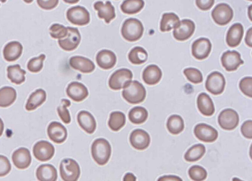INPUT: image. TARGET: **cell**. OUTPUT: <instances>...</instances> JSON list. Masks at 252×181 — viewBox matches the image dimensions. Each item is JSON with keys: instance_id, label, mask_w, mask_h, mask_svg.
<instances>
[{"instance_id": "6da1fadb", "label": "cell", "mask_w": 252, "mask_h": 181, "mask_svg": "<svg viewBox=\"0 0 252 181\" xmlns=\"http://www.w3.org/2000/svg\"><path fill=\"white\" fill-rule=\"evenodd\" d=\"M111 145L105 139H96L92 145V157L99 165H104L108 162L111 156Z\"/></svg>"}, {"instance_id": "7a4b0ae2", "label": "cell", "mask_w": 252, "mask_h": 181, "mask_svg": "<svg viewBox=\"0 0 252 181\" xmlns=\"http://www.w3.org/2000/svg\"><path fill=\"white\" fill-rule=\"evenodd\" d=\"M122 96L129 103L138 104L145 100L146 90L143 85L138 81H131L124 88Z\"/></svg>"}, {"instance_id": "3957f363", "label": "cell", "mask_w": 252, "mask_h": 181, "mask_svg": "<svg viewBox=\"0 0 252 181\" xmlns=\"http://www.w3.org/2000/svg\"><path fill=\"white\" fill-rule=\"evenodd\" d=\"M144 27L140 21L136 18L126 19L122 26L121 33L126 40L134 42L139 40L143 35Z\"/></svg>"}, {"instance_id": "277c9868", "label": "cell", "mask_w": 252, "mask_h": 181, "mask_svg": "<svg viewBox=\"0 0 252 181\" xmlns=\"http://www.w3.org/2000/svg\"><path fill=\"white\" fill-rule=\"evenodd\" d=\"M61 178L64 181H76L80 175V168L78 163L72 158L62 160L60 165Z\"/></svg>"}, {"instance_id": "5b68a950", "label": "cell", "mask_w": 252, "mask_h": 181, "mask_svg": "<svg viewBox=\"0 0 252 181\" xmlns=\"http://www.w3.org/2000/svg\"><path fill=\"white\" fill-rule=\"evenodd\" d=\"M133 77L131 71L127 68H121L115 71L110 77L108 81L109 88L113 90L124 88Z\"/></svg>"}, {"instance_id": "8992f818", "label": "cell", "mask_w": 252, "mask_h": 181, "mask_svg": "<svg viewBox=\"0 0 252 181\" xmlns=\"http://www.w3.org/2000/svg\"><path fill=\"white\" fill-rule=\"evenodd\" d=\"M66 18L71 23L78 26L86 25L90 21L89 11L84 7L80 5L69 8L66 12Z\"/></svg>"}, {"instance_id": "52a82bcc", "label": "cell", "mask_w": 252, "mask_h": 181, "mask_svg": "<svg viewBox=\"0 0 252 181\" xmlns=\"http://www.w3.org/2000/svg\"><path fill=\"white\" fill-rule=\"evenodd\" d=\"M225 86V80L223 75L218 71L211 73L207 77L205 88L211 93L219 95L222 93Z\"/></svg>"}, {"instance_id": "ba28073f", "label": "cell", "mask_w": 252, "mask_h": 181, "mask_svg": "<svg viewBox=\"0 0 252 181\" xmlns=\"http://www.w3.org/2000/svg\"><path fill=\"white\" fill-rule=\"evenodd\" d=\"M214 22L219 25L224 26L229 23L233 17V11L227 4H218L212 11Z\"/></svg>"}, {"instance_id": "9c48e42d", "label": "cell", "mask_w": 252, "mask_h": 181, "mask_svg": "<svg viewBox=\"0 0 252 181\" xmlns=\"http://www.w3.org/2000/svg\"><path fill=\"white\" fill-rule=\"evenodd\" d=\"M239 122V115L236 111L231 108L224 109L218 116V123L220 127L224 130L234 129Z\"/></svg>"}, {"instance_id": "30bf717a", "label": "cell", "mask_w": 252, "mask_h": 181, "mask_svg": "<svg viewBox=\"0 0 252 181\" xmlns=\"http://www.w3.org/2000/svg\"><path fill=\"white\" fill-rule=\"evenodd\" d=\"M67 34L64 39H60V47L66 51H71L78 46L81 41V35L76 28L67 27Z\"/></svg>"}, {"instance_id": "8fae6325", "label": "cell", "mask_w": 252, "mask_h": 181, "mask_svg": "<svg viewBox=\"0 0 252 181\" xmlns=\"http://www.w3.org/2000/svg\"><path fill=\"white\" fill-rule=\"evenodd\" d=\"M34 157L40 161H46L51 159L55 153V148L50 142L46 141L37 142L33 147Z\"/></svg>"}, {"instance_id": "7c38bea8", "label": "cell", "mask_w": 252, "mask_h": 181, "mask_svg": "<svg viewBox=\"0 0 252 181\" xmlns=\"http://www.w3.org/2000/svg\"><path fill=\"white\" fill-rule=\"evenodd\" d=\"M194 133L198 140L206 143L213 142L218 137V131L204 123L197 124L194 128Z\"/></svg>"}, {"instance_id": "4fadbf2b", "label": "cell", "mask_w": 252, "mask_h": 181, "mask_svg": "<svg viewBox=\"0 0 252 181\" xmlns=\"http://www.w3.org/2000/svg\"><path fill=\"white\" fill-rule=\"evenodd\" d=\"M212 44L207 38H200L193 42L191 46L192 56L198 60L207 58L211 51Z\"/></svg>"}, {"instance_id": "5bb4252c", "label": "cell", "mask_w": 252, "mask_h": 181, "mask_svg": "<svg viewBox=\"0 0 252 181\" xmlns=\"http://www.w3.org/2000/svg\"><path fill=\"white\" fill-rule=\"evenodd\" d=\"M195 26L194 23L189 19H183L173 32L174 37L178 41H185L193 34Z\"/></svg>"}, {"instance_id": "9a60e30c", "label": "cell", "mask_w": 252, "mask_h": 181, "mask_svg": "<svg viewBox=\"0 0 252 181\" xmlns=\"http://www.w3.org/2000/svg\"><path fill=\"white\" fill-rule=\"evenodd\" d=\"M129 141L133 148L142 151L149 147L151 138L148 133L144 130L136 129L131 132L129 136Z\"/></svg>"}, {"instance_id": "2e32d148", "label": "cell", "mask_w": 252, "mask_h": 181, "mask_svg": "<svg viewBox=\"0 0 252 181\" xmlns=\"http://www.w3.org/2000/svg\"><path fill=\"white\" fill-rule=\"evenodd\" d=\"M222 65L227 71H235L244 63L240 54L236 51H227L223 53L221 57Z\"/></svg>"}, {"instance_id": "e0dca14e", "label": "cell", "mask_w": 252, "mask_h": 181, "mask_svg": "<svg viewBox=\"0 0 252 181\" xmlns=\"http://www.w3.org/2000/svg\"><path fill=\"white\" fill-rule=\"evenodd\" d=\"M47 134L51 141L57 144H61L66 139L67 131L60 122L52 121L48 126Z\"/></svg>"}, {"instance_id": "ac0fdd59", "label": "cell", "mask_w": 252, "mask_h": 181, "mask_svg": "<svg viewBox=\"0 0 252 181\" xmlns=\"http://www.w3.org/2000/svg\"><path fill=\"white\" fill-rule=\"evenodd\" d=\"M66 92L67 96L75 102L83 101L89 95L87 87L82 83L75 81L69 84Z\"/></svg>"}, {"instance_id": "d6986e66", "label": "cell", "mask_w": 252, "mask_h": 181, "mask_svg": "<svg viewBox=\"0 0 252 181\" xmlns=\"http://www.w3.org/2000/svg\"><path fill=\"white\" fill-rule=\"evenodd\" d=\"M12 160L18 169H26L30 165L32 161L30 151L26 148H20L14 151L12 155Z\"/></svg>"}, {"instance_id": "ffe728a7", "label": "cell", "mask_w": 252, "mask_h": 181, "mask_svg": "<svg viewBox=\"0 0 252 181\" xmlns=\"http://www.w3.org/2000/svg\"><path fill=\"white\" fill-rule=\"evenodd\" d=\"M94 7L98 11V17L103 19L107 24L116 17L115 8L110 1H107L105 3L102 1H97L94 3Z\"/></svg>"}, {"instance_id": "44dd1931", "label": "cell", "mask_w": 252, "mask_h": 181, "mask_svg": "<svg viewBox=\"0 0 252 181\" xmlns=\"http://www.w3.org/2000/svg\"><path fill=\"white\" fill-rule=\"evenodd\" d=\"M96 61L101 68L105 70L110 69L116 64L117 57L115 54L112 51L104 49L97 54Z\"/></svg>"}, {"instance_id": "7402d4cb", "label": "cell", "mask_w": 252, "mask_h": 181, "mask_svg": "<svg viewBox=\"0 0 252 181\" xmlns=\"http://www.w3.org/2000/svg\"><path fill=\"white\" fill-rule=\"evenodd\" d=\"M69 64L74 69L84 73H89L95 69L94 63L90 59L80 56H75L69 59Z\"/></svg>"}, {"instance_id": "603a6c76", "label": "cell", "mask_w": 252, "mask_h": 181, "mask_svg": "<svg viewBox=\"0 0 252 181\" xmlns=\"http://www.w3.org/2000/svg\"><path fill=\"white\" fill-rule=\"evenodd\" d=\"M80 126L87 133L92 134L95 130L96 122L94 116L89 112L82 110L77 117Z\"/></svg>"}, {"instance_id": "cb8c5ba5", "label": "cell", "mask_w": 252, "mask_h": 181, "mask_svg": "<svg viewBox=\"0 0 252 181\" xmlns=\"http://www.w3.org/2000/svg\"><path fill=\"white\" fill-rule=\"evenodd\" d=\"M244 28L242 25L237 23L232 25L229 29L226 37L227 45L230 47L238 46L243 36Z\"/></svg>"}, {"instance_id": "d4e9b609", "label": "cell", "mask_w": 252, "mask_h": 181, "mask_svg": "<svg viewBox=\"0 0 252 181\" xmlns=\"http://www.w3.org/2000/svg\"><path fill=\"white\" fill-rule=\"evenodd\" d=\"M162 75V71L158 65L151 64L144 69L142 73V78L147 85H154L160 81Z\"/></svg>"}, {"instance_id": "484cf974", "label": "cell", "mask_w": 252, "mask_h": 181, "mask_svg": "<svg viewBox=\"0 0 252 181\" xmlns=\"http://www.w3.org/2000/svg\"><path fill=\"white\" fill-rule=\"evenodd\" d=\"M197 105L199 112L204 116H211L215 113L213 102L210 96L205 92H202L198 95Z\"/></svg>"}, {"instance_id": "4316f807", "label": "cell", "mask_w": 252, "mask_h": 181, "mask_svg": "<svg viewBox=\"0 0 252 181\" xmlns=\"http://www.w3.org/2000/svg\"><path fill=\"white\" fill-rule=\"evenodd\" d=\"M22 51V44L18 41H13L5 46L3 50V55L6 61H14L20 58Z\"/></svg>"}, {"instance_id": "83f0119b", "label": "cell", "mask_w": 252, "mask_h": 181, "mask_svg": "<svg viewBox=\"0 0 252 181\" xmlns=\"http://www.w3.org/2000/svg\"><path fill=\"white\" fill-rule=\"evenodd\" d=\"M36 176L40 181H55L58 178L57 171L51 164H42L37 168Z\"/></svg>"}, {"instance_id": "f1b7e54d", "label": "cell", "mask_w": 252, "mask_h": 181, "mask_svg": "<svg viewBox=\"0 0 252 181\" xmlns=\"http://www.w3.org/2000/svg\"><path fill=\"white\" fill-rule=\"evenodd\" d=\"M46 93L42 89H39L33 92L30 96L26 105V109L32 111L42 104L46 100Z\"/></svg>"}, {"instance_id": "f546056e", "label": "cell", "mask_w": 252, "mask_h": 181, "mask_svg": "<svg viewBox=\"0 0 252 181\" xmlns=\"http://www.w3.org/2000/svg\"><path fill=\"white\" fill-rule=\"evenodd\" d=\"M180 23L179 17L174 13H165L162 15L160 22V30L168 31L176 28Z\"/></svg>"}, {"instance_id": "4dcf8cb0", "label": "cell", "mask_w": 252, "mask_h": 181, "mask_svg": "<svg viewBox=\"0 0 252 181\" xmlns=\"http://www.w3.org/2000/svg\"><path fill=\"white\" fill-rule=\"evenodd\" d=\"M7 71V77L12 83L20 85L25 81L26 72L21 68L19 64L8 66Z\"/></svg>"}, {"instance_id": "1f68e13d", "label": "cell", "mask_w": 252, "mask_h": 181, "mask_svg": "<svg viewBox=\"0 0 252 181\" xmlns=\"http://www.w3.org/2000/svg\"><path fill=\"white\" fill-rule=\"evenodd\" d=\"M17 93L15 90L11 87H4L0 89V107L10 106L16 100Z\"/></svg>"}, {"instance_id": "d6a6232c", "label": "cell", "mask_w": 252, "mask_h": 181, "mask_svg": "<svg viewBox=\"0 0 252 181\" xmlns=\"http://www.w3.org/2000/svg\"><path fill=\"white\" fill-rule=\"evenodd\" d=\"M128 116L130 122L134 124H140L147 120L148 112L144 107L136 106L129 111Z\"/></svg>"}, {"instance_id": "836d02e7", "label": "cell", "mask_w": 252, "mask_h": 181, "mask_svg": "<svg viewBox=\"0 0 252 181\" xmlns=\"http://www.w3.org/2000/svg\"><path fill=\"white\" fill-rule=\"evenodd\" d=\"M166 126L170 133L177 135L184 130L185 127L184 121L180 115H172L168 118Z\"/></svg>"}, {"instance_id": "e575fe53", "label": "cell", "mask_w": 252, "mask_h": 181, "mask_svg": "<svg viewBox=\"0 0 252 181\" xmlns=\"http://www.w3.org/2000/svg\"><path fill=\"white\" fill-rule=\"evenodd\" d=\"M144 4L143 0H125L121 5V9L125 14H134L140 12Z\"/></svg>"}, {"instance_id": "d590c367", "label": "cell", "mask_w": 252, "mask_h": 181, "mask_svg": "<svg viewBox=\"0 0 252 181\" xmlns=\"http://www.w3.org/2000/svg\"><path fill=\"white\" fill-rule=\"evenodd\" d=\"M126 121V116L123 112L114 111L110 115L108 125L112 130L118 131L125 125Z\"/></svg>"}, {"instance_id": "8d00e7d4", "label": "cell", "mask_w": 252, "mask_h": 181, "mask_svg": "<svg viewBox=\"0 0 252 181\" xmlns=\"http://www.w3.org/2000/svg\"><path fill=\"white\" fill-rule=\"evenodd\" d=\"M148 56L147 51L143 47L136 46L130 50L128 58L132 64H141L147 61Z\"/></svg>"}, {"instance_id": "74e56055", "label": "cell", "mask_w": 252, "mask_h": 181, "mask_svg": "<svg viewBox=\"0 0 252 181\" xmlns=\"http://www.w3.org/2000/svg\"><path fill=\"white\" fill-rule=\"evenodd\" d=\"M206 148L202 144H195L191 147L184 155L185 159L188 162H195L199 160L205 154Z\"/></svg>"}, {"instance_id": "f35d334b", "label": "cell", "mask_w": 252, "mask_h": 181, "mask_svg": "<svg viewBox=\"0 0 252 181\" xmlns=\"http://www.w3.org/2000/svg\"><path fill=\"white\" fill-rule=\"evenodd\" d=\"M71 105L70 101L67 99H62L60 105L57 108V112L62 121L65 123H69L71 117L67 108Z\"/></svg>"}, {"instance_id": "ab89813d", "label": "cell", "mask_w": 252, "mask_h": 181, "mask_svg": "<svg viewBox=\"0 0 252 181\" xmlns=\"http://www.w3.org/2000/svg\"><path fill=\"white\" fill-rule=\"evenodd\" d=\"M189 178L195 181L205 180L207 177V171L199 165H193L188 171Z\"/></svg>"}, {"instance_id": "60d3db41", "label": "cell", "mask_w": 252, "mask_h": 181, "mask_svg": "<svg viewBox=\"0 0 252 181\" xmlns=\"http://www.w3.org/2000/svg\"><path fill=\"white\" fill-rule=\"evenodd\" d=\"M183 73L187 79L193 84H199L203 81L201 71L195 68H187L184 70Z\"/></svg>"}, {"instance_id": "b9f144b4", "label": "cell", "mask_w": 252, "mask_h": 181, "mask_svg": "<svg viewBox=\"0 0 252 181\" xmlns=\"http://www.w3.org/2000/svg\"><path fill=\"white\" fill-rule=\"evenodd\" d=\"M46 56L42 54L37 57L31 59L27 64L28 69L32 72L37 73L43 68V62L45 59Z\"/></svg>"}, {"instance_id": "7bdbcfd3", "label": "cell", "mask_w": 252, "mask_h": 181, "mask_svg": "<svg viewBox=\"0 0 252 181\" xmlns=\"http://www.w3.org/2000/svg\"><path fill=\"white\" fill-rule=\"evenodd\" d=\"M50 34L55 39H62L67 34V29L63 25L54 24L49 28Z\"/></svg>"}, {"instance_id": "ee69618b", "label": "cell", "mask_w": 252, "mask_h": 181, "mask_svg": "<svg viewBox=\"0 0 252 181\" xmlns=\"http://www.w3.org/2000/svg\"><path fill=\"white\" fill-rule=\"evenodd\" d=\"M241 91L246 96L252 97V78L246 77L241 80L239 83Z\"/></svg>"}, {"instance_id": "f6af8a7d", "label": "cell", "mask_w": 252, "mask_h": 181, "mask_svg": "<svg viewBox=\"0 0 252 181\" xmlns=\"http://www.w3.org/2000/svg\"><path fill=\"white\" fill-rule=\"evenodd\" d=\"M11 169V166L8 158L2 155H0V177L7 175Z\"/></svg>"}, {"instance_id": "bcb514c9", "label": "cell", "mask_w": 252, "mask_h": 181, "mask_svg": "<svg viewBox=\"0 0 252 181\" xmlns=\"http://www.w3.org/2000/svg\"><path fill=\"white\" fill-rule=\"evenodd\" d=\"M241 131L242 135L246 138H252V121L251 120L245 121L242 125Z\"/></svg>"}, {"instance_id": "7dc6e473", "label": "cell", "mask_w": 252, "mask_h": 181, "mask_svg": "<svg viewBox=\"0 0 252 181\" xmlns=\"http://www.w3.org/2000/svg\"><path fill=\"white\" fill-rule=\"evenodd\" d=\"M37 3L42 9L51 10L57 6L59 0H37Z\"/></svg>"}, {"instance_id": "c3c4849f", "label": "cell", "mask_w": 252, "mask_h": 181, "mask_svg": "<svg viewBox=\"0 0 252 181\" xmlns=\"http://www.w3.org/2000/svg\"><path fill=\"white\" fill-rule=\"evenodd\" d=\"M215 0H195L197 6L201 10L206 11L214 5Z\"/></svg>"}, {"instance_id": "681fc988", "label": "cell", "mask_w": 252, "mask_h": 181, "mask_svg": "<svg viewBox=\"0 0 252 181\" xmlns=\"http://www.w3.org/2000/svg\"><path fill=\"white\" fill-rule=\"evenodd\" d=\"M158 181H182L178 176L174 175H165L159 177Z\"/></svg>"}, {"instance_id": "f907efd6", "label": "cell", "mask_w": 252, "mask_h": 181, "mask_svg": "<svg viewBox=\"0 0 252 181\" xmlns=\"http://www.w3.org/2000/svg\"><path fill=\"white\" fill-rule=\"evenodd\" d=\"M252 28H250L246 33L245 37V42L246 44L250 47H252Z\"/></svg>"}, {"instance_id": "816d5d0a", "label": "cell", "mask_w": 252, "mask_h": 181, "mask_svg": "<svg viewBox=\"0 0 252 181\" xmlns=\"http://www.w3.org/2000/svg\"><path fill=\"white\" fill-rule=\"evenodd\" d=\"M123 180L125 181H134L136 180V178L133 174L127 173L125 175Z\"/></svg>"}, {"instance_id": "f5cc1de1", "label": "cell", "mask_w": 252, "mask_h": 181, "mask_svg": "<svg viewBox=\"0 0 252 181\" xmlns=\"http://www.w3.org/2000/svg\"><path fill=\"white\" fill-rule=\"evenodd\" d=\"M4 130V123L1 118H0V136L3 133Z\"/></svg>"}, {"instance_id": "db71d44e", "label": "cell", "mask_w": 252, "mask_h": 181, "mask_svg": "<svg viewBox=\"0 0 252 181\" xmlns=\"http://www.w3.org/2000/svg\"><path fill=\"white\" fill-rule=\"evenodd\" d=\"M65 2L69 4H75L77 3L80 0H63Z\"/></svg>"}, {"instance_id": "11a10c76", "label": "cell", "mask_w": 252, "mask_h": 181, "mask_svg": "<svg viewBox=\"0 0 252 181\" xmlns=\"http://www.w3.org/2000/svg\"><path fill=\"white\" fill-rule=\"evenodd\" d=\"M27 3H30L33 1V0H23Z\"/></svg>"}, {"instance_id": "9f6ffc18", "label": "cell", "mask_w": 252, "mask_h": 181, "mask_svg": "<svg viewBox=\"0 0 252 181\" xmlns=\"http://www.w3.org/2000/svg\"><path fill=\"white\" fill-rule=\"evenodd\" d=\"M6 1V0H0V2L4 3Z\"/></svg>"}, {"instance_id": "6f0895ef", "label": "cell", "mask_w": 252, "mask_h": 181, "mask_svg": "<svg viewBox=\"0 0 252 181\" xmlns=\"http://www.w3.org/2000/svg\"><path fill=\"white\" fill-rule=\"evenodd\" d=\"M248 0L252 1V0Z\"/></svg>"}]
</instances>
